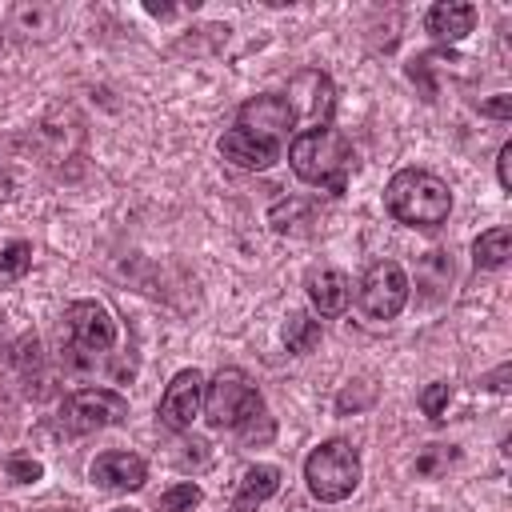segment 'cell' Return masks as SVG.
I'll return each instance as SVG.
<instances>
[{"label":"cell","mask_w":512,"mask_h":512,"mask_svg":"<svg viewBox=\"0 0 512 512\" xmlns=\"http://www.w3.org/2000/svg\"><path fill=\"white\" fill-rule=\"evenodd\" d=\"M288 164L304 184H316V188H328L332 196H344L348 176L356 168V152L340 128L320 124V128H304L288 144Z\"/></svg>","instance_id":"obj_1"},{"label":"cell","mask_w":512,"mask_h":512,"mask_svg":"<svg viewBox=\"0 0 512 512\" xmlns=\"http://www.w3.org/2000/svg\"><path fill=\"white\" fill-rule=\"evenodd\" d=\"M384 208L408 228H440L452 212V188L428 168H400L384 188Z\"/></svg>","instance_id":"obj_2"},{"label":"cell","mask_w":512,"mask_h":512,"mask_svg":"<svg viewBox=\"0 0 512 512\" xmlns=\"http://www.w3.org/2000/svg\"><path fill=\"white\" fill-rule=\"evenodd\" d=\"M360 452L348 444V440H324L308 452L304 460V480H308V492L320 500V504H340L356 492L360 484Z\"/></svg>","instance_id":"obj_3"},{"label":"cell","mask_w":512,"mask_h":512,"mask_svg":"<svg viewBox=\"0 0 512 512\" xmlns=\"http://www.w3.org/2000/svg\"><path fill=\"white\" fill-rule=\"evenodd\" d=\"M256 416H264V396L240 368H220L204 384V420L212 428H236L240 432Z\"/></svg>","instance_id":"obj_4"},{"label":"cell","mask_w":512,"mask_h":512,"mask_svg":"<svg viewBox=\"0 0 512 512\" xmlns=\"http://www.w3.org/2000/svg\"><path fill=\"white\" fill-rule=\"evenodd\" d=\"M408 292H412V280L396 260L368 264V272L356 284V300L368 320H396L408 304Z\"/></svg>","instance_id":"obj_5"},{"label":"cell","mask_w":512,"mask_h":512,"mask_svg":"<svg viewBox=\"0 0 512 512\" xmlns=\"http://www.w3.org/2000/svg\"><path fill=\"white\" fill-rule=\"evenodd\" d=\"M124 416H128V400L116 388H80L60 404V424L76 436L124 424Z\"/></svg>","instance_id":"obj_6"},{"label":"cell","mask_w":512,"mask_h":512,"mask_svg":"<svg viewBox=\"0 0 512 512\" xmlns=\"http://www.w3.org/2000/svg\"><path fill=\"white\" fill-rule=\"evenodd\" d=\"M292 124H296L292 120V108L276 92H260V96H252V100H244L236 108V128L248 132V136H256V140H264V144H276V148H284Z\"/></svg>","instance_id":"obj_7"},{"label":"cell","mask_w":512,"mask_h":512,"mask_svg":"<svg viewBox=\"0 0 512 512\" xmlns=\"http://www.w3.org/2000/svg\"><path fill=\"white\" fill-rule=\"evenodd\" d=\"M64 328H68V340L76 352H108L116 344V320L104 304L96 300H72L64 308Z\"/></svg>","instance_id":"obj_8"},{"label":"cell","mask_w":512,"mask_h":512,"mask_svg":"<svg viewBox=\"0 0 512 512\" xmlns=\"http://www.w3.org/2000/svg\"><path fill=\"white\" fill-rule=\"evenodd\" d=\"M284 100L292 108V120H304L308 128H320V124H328V116L336 108V88L320 68H304L288 80Z\"/></svg>","instance_id":"obj_9"},{"label":"cell","mask_w":512,"mask_h":512,"mask_svg":"<svg viewBox=\"0 0 512 512\" xmlns=\"http://www.w3.org/2000/svg\"><path fill=\"white\" fill-rule=\"evenodd\" d=\"M200 408H204V376L196 368L176 372L160 396V424L172 432H188Z\"/></svg>","instance_id":"obj_10"},{"label":"cell","mask_w":512,"mask_h":512,"mask_svg":"<svg viewBox=\"0 0 512 512\" xmlns=\"http://www.w3.org/2000/svg\"><path fill=\"white\" fill-rule=\"evenodd\" d=\"M88 476H92L96 488H108V492H136V488H144V480H148V464H144V456H136V452L112 448V452H100V456L92 460Z\"/></svg>","instance_id":"obj_11"},{"label":"cell","mask_w":512,"mask_h":512,"mask_svg":"<svg viewBox=\"0 0 512 512\" xmlns=\"http://www.w3.org/2000/svg\"><path fill=\"white\" fill-rule=\"evenodd\" d=\"M304 292L312 300V308L320 316H340L348 308V296H352V284L340 268H312L304 276Z\"/></svg>","instance_id":"obj_12"},{"label":"cell","mask_w":512,"mask_h":512,"mask_svg":"<svg viewBox=\"0 0 512 512\" xmlns=\"http://www.w3.org/2000/svg\"><path fill=\"white\" fill-rule=\"evenodd\" d=\"M424 28L440 44H456V40H464L476 28V4H468V0H440V4L428 8Z\"/></svg>","instance_id":"obj_13"},{"label":"cell","mask_w":512,"mask_h":512,"mask_svg":"<svg viewBox=\"0 0 512 512\" xmlns=\"http://www.w3.org/2000/svg\"><path fill=\"white\" fill-rule=\"evenodd\" d=\"M220 156H224L228 164H236V168L264 172V168H272V164L280 160V148H276V144H264V140H256V136H248V132H240V128H228V132L220 136Z\"/></svg>","instance_id":"obj_14"},{"label":"cell","mask_w":512,"mask_h":512,"mask_svg":"<svg viewBox=\"0 0 512 512\" xmlns=\"http://www.w3.org/2000/svg\"><path fill=\"white\" fill-rule=\"evenodd\" d=\"M276 488H280V468L276 464H252L240 476V488H236V500L228 512H256L268 496H276Z\"/></svg>","instance_id":"obj_15"},{"label":"cell","mask_w":512,"mask_h":512,"mask_svg":"<svg viewBox=\"0 0 512 512\" xmlns=\"http://www.w3.org/2000/svg\"><path fill=\"white\" fill-rule=\"evenodd\" d=\"M452 276H456V268H452V256H448L444 248H432V252H424V256L416 260V292H420L424 300L448 296Z\"/></svg>","instance_id":"obj_16"},{"label":"cell","mask_w":512,"mask_h":512,"mask_svg":"<svg viewBox=\"0 0 512 512\" xmlns=\"http://www.w3.org/2000/svg\"><path fill=\"white\" fill-rule=\"evenodd\" d=\"M268 224H272V232H280V236H304V232L316 224V208H312L308 200L288 196V200H280V204L268 212Z\"/></svg>","instance_id":"obj_17"},{"label":"cell","mask_w":512,"mask_h":512,"mask_svg":"<svg viewBox=\"0 0 512 512\" xmlns=\"http://www.w3.org/2000/svg\"><path fill=\"white\" fill-rule=\"evenodd\" d=\"M508 256H512V228H504V224L480 232L476 244H472V264L476 268H504Z\"/></svg>","instance_id":"obj_18"},{"label":"cell","mask_w":512,"mask_h":512,"mask_svg":"<svg viewBox=\"0 0 512 512\" xmlns=\"http://www.w3.org/2000/svg\"><path fill=\"white\" fill-rule=\"evenodd\" d=\"M316 344H320V320H312L304 312H292L288 324H284V348L292 356H308Z\"/></svg>","instance_id":"obj_19"},{"label":"cell","mask_w":512,"mask_h":512,"mask_svg":"<svg viewBox=\"0 0 512 512\" xmlns=\"http://www.w3.org/2000/svg\"><path fill=\"white\" fill-rule=\"evenodd\" d=\"M28 268H32V244L28 240H12L0 248V284L20 280Z\"/></svg>","instance_id":"obj_20"},{"label":"cell","mask_w":512,"mask_h":512,"mask_svg":"<svg viewBox=\"0 0 512 512\" xmlns=\"http://www.w3.org/2000/svg\"><path fill=\"white\" fill-rule=\"evenodd\" d=\"M200 500H204L200 484H192V480H180V484H172V488H168V492L156 500V512H192Z\"/></svg>","instance_id":"obj_21"},{"label":"cell","mask_w":512,"mask_h":512,"mask_svg":"<svg viewBox=\"0 0 512 512\" xmlns=\"http://www.w3.org/2000/svg\"><path fill=\"white\" fill-rule=\"evenodd\" d=\"M448 400H452V384H448V380H432V384L420 392V412L432 416V420H440L444 408H448Z\"/></svg>","instance_id":"obj_22"},{"label":"cell","mask_w":512,"mask_h":512,"mask_svg":"<svg viewBox=\"0 0 512 512\" xmlns=\"http://www.w3.org/2000/svg\"><path fill=\"white\" fill-rule=\"evenodd\" d=\"M4 468H8V476H12L16 484H36V480L44 476V464L32 460V456H8Z\"/></svg>","instance_id":"obj_23"},{"label":"cell","mask_w":512,"mask_h":512,"mask_svg":"<svg viewBox=\"0 0 512 512\" xmlns=\"http://www.w3.org/2000/svg\"><path fill=\"white\" fill-rule=\"evenodd\" d=\"M372 396H376V388L368 384V380H360V384H352V388H344L340 396H336V408L340 412H356V408H364V404H372Z\"/></svg>","instance_id":"obj_24"},{"label":"cell","mask_w":512,"mask_h":512,"mask_svg":"<svg viewBox=\"0 0 512 512\" xmlns=\"http://www.w3.org/2000/svg\"><path fill=\"white\" fill-rule=\"evenodd\" d=\"M496 180L504 192H512V140H504L496 152Z\"/></svg>","instance_id":"obj_25"},{"label":"cell","mask_w":512,"mask_h":512,"mask_svg":"<svg viewBox=\"0 0 512 512\" xmlns=\"http://www.w3.org/2000/svg\"><path fill=\"white\" fill-rule=\"evenodd\" d=\"M480 116H492V120H508L512 116V96H492V100H484L480 104Z\"/></svg>","instance_id":"obj_26"},{"label":"cell","mask_w":512,"mask_h":512,"mask_svg":"<svg viewBox=\"0 0 512 512\" xmlns=\"http://www.w3.org/2000/svg\"><path fill=\"white\" fill-rule=\"evenodd\" d=\"M504 380H508V364H500V368H496V372H492V376H488V380H484V384H488V388H496V392H500V388H508V384H504Z\"/></svg>","instance_id":"obj_27"},{"label":"cell","mask_w":512,"mask_h":512,"mask_svg":"<svg viewBox=\"0 0 512 512\" xmlns=\"http://www.w3.org/2000/svg\"><path fill=\"white\" fill-rule=\"evenodd\" d=\"M144 8H148V12H152V16H160V20H168V16H172V12H176V8H172V4H144Z\"/></svg>","instance_id":"obj_28"},{"label":"cell","mask_w":512,"mask_h":512,"mask_svg":"<svg viewBox=\"0 0 512 512\" xmlns=\"http://www.w3.org/2000/svg\"><path fill=\"white\" fill-rule=\"evenodd\" d=\"M112 512H136V508H112Z\"/></svg>","instance_id":"obj_29"},{"label":"cell","mask_w":512,"mask_h":512,"mask_svg":"<svg viewBox=\"0 0 512 512\" xmlns=\"http://www.w3.org/2000/svg\"><path fill=\"white\" fill-rule=\"evenodd\" d=\"M0 332H4V312H0Z\"/></svg>","instance_id":"obj_30"}]
</instances>
